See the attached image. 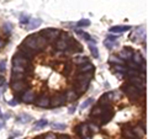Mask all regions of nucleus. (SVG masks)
<instances>
[{
    "label": "nucleus",
    "mask_w": 148,
    "mask_h": 139,
    "mask_svg": "<svg viewBox=\"0 0 148 139\" xmlns=\"http://www.w3.org/2000/svg\"><path fill=\"white\" fill-rule=\"evenodd\" d=\"M49 102H51V100L48 99V97L42 95L41 97H38V99L36 100V106H38V107H48Z\"/></svg>",
    "instance_id": "obj_10"
},
{
    "label": "nucleus",
    "mask_w": 148,
    "mask_h": 139,
    "mask_svg": "<svg viewBox=\"0 0 148 139\" xmlns=\"http://www.w3.org/2000/svg\"><path fill=\"white\" fill-rule=\"evenodd\" d=\"M130 61L133 62L135 64H137V65H140V67H141V64L143 63V57H142V55H141L140 53H137V52H136V53H133L132 58L130 59Z\"/></svg>",
    "instance_id": "obj_17"
},
{
    "label": "nucleus",
    "mask_w": 148,
    "mask_h": 139,
    "mask_svg": "<svg viewBox=\"0 0 148 139\" xmlns=\"http://www.w3.org/2000/svg\"><path fill=\"white\" fill-rule=\"evenodd\" d=\"M5 69H6V61L3 59V61H0V73H4Z\"/></svg>",
    "instance_id": "obj_30"
},
{
    "label": "nucleus",
    "mask_w": 148,
    "mask_h": 139,
    "mask_svg": "<svg viewBox=\"0 0 148 139\" xmlns=\"http://www.w3.org/2000/svg\"><path fill=\"white\" fill-rule=\"evenodd\" d=\"M131 27L130 26H114V27H110V32L111 33H122V32H126L128 31Z\"/></svg>",
    "instance_id": "obj_14"
},
{
    "label": "nucleus",
    "mask_w": 148,
    "mask_h": 139,
    "mask_svg": "<svg viewBox=\"0 0 148 139\" xmlns=\"http://www.w3.org/2000/svg\"><path fill=\"white\" fill-rule=\"evenodd\" d=\"M46 126H48V121L47 119H40V121H37L35 124H34V131H38V129H42L45 128Z\"/></svg>",
    "instance_id": "obj_16"
},
{
    "label": "nucleus",
    "mask_w": 148,
    "mask_h": 139,
    "mask_svg": "<svg viewBox=\"0 0 148 139\" xmlns=\"http://www.w3.org/2000/svg\"><path fill=\"white\" fill-rule=\"evenodd\" d=\"M94 99H92V97H89V99H88L86 101H85V102H83L82 105H80V110H84V108H86V107H89V106L92 104V102H94Z\"/></svg>",
    "instance_id": "obj_25"
},
{
    "label": "nucleus",
    "mask_w": 148,
    "mask_h": 139,
    "mask_svg": "<svg viewBox=\"0 0 148 139\" xmlns=\"http://www.w3.org/2000/svg\"><path fill=\"white\" fill-rule=\"evenodd\" d=\"M46 41L40 33H35V35H30L26 37V40L24 41V46L27 47L29 49H31L32 52L34 50H41L46 47Z\"/></svg>",
    "instance_id": "obj_1"
},
{
    "label": "nucleus",
    "mask_w": 148,
    "mask_h": 139,
    "mask_svg": "<svg viewBox=\"0 0 148 139\" xmlns=\"http://www.w3.org/2000/svg\"><path fill=\"white\" fill-rule=\"evenodd\" d=\"M75 32H77V33L79 35V36H82L83 38H84V40L86 41V42H89V41L91 40V37H90L89 35H88L86 32H83V31H80V30H78V31H75Z\"/></svg>",
    "instance_id": "obj_27"
},
{
    "label": "nucleus",
    "mask_w": 148,
    "mask_h": 139,
    "mask_svg": "<svg viewBox=\"0 0 148 139\" xmlns=\"http://www.w3.org/2000/svg\"><path fill=\"white\" fill-rule=\"evenodd\" d=\"M123 90H125V92H126V94L130 96V99H137V97H140V96L142 95V90L137 89L136 86H133V85H131V84L125 85Z\"/></svg>",
    "instance_id": "obj_5"
},
{
    "label": "nucleus",
    "mask_w": 148,
    "mask_h": 139,
    "mask_svg": "<svg viewBox=\"0 0 148 139\" xmlns=\"http://www.w3.org/2000/svg\"><path fill=\"white\" fill-rule=\"evenodd\" d=\"M25 81L24 80H17V81H14L12 82V89L15 90V91H21V90H24L25 89Z\"/></svg>",
    "instance_id": "obj_15"
},
{
    "label": "nucleus",
    "mask_w": 148,
    "mask_h": 139,
    "mask_svg": "<svg viewBox=\"0 0 148 139\" xmlns=\"http://www.w3.org/2000/svg\"><path fill=\"white\" fill-rule=\"evenodd\" d=\"M69 70H71V64H66V69H64V74H66V75H68L69 74Z\"/></svg>",
    "instance_id": "obj_34"
},
{
    "label": "nucleus",
    "mask_w": 148,
    "mask_h": 139,
    "mask_svg": "<svg viewBox=\"0 0 148 139\" xmlns=\"http://www.w3.org/2000/svg\"><path fill=\"white\" fill-rule=\"evenodd\" d=\"M89 49H90V52H91V55L94 58H98L99 57V49H98V47H96V42H95V40L92 41V38L89 41Z\"/></svg>",
    "instance_id": "obj_12"
},
{
    "label": "nucleus",
    "mask_w": 148,
    "mask_h": 139,
    "mask_svg": "<svg viewBox=\"0 0 148 139\" xmlns=\"http://www.w3.org/2000/svg\"><path fill=\"white\" fill-rule=\"evenodd\" d=\"M26 68H27V59L25 57H22L20 53L14 55V58H12V70H14V73L24 74L26 72Z\"/></svg>",
    "instance_id": "obj_2"
},
{
    "label": "nucleus",
    "mask_w": 148,
    "mask_h": 139,
    "mask_svg": "<svg viewBox=\"0 0 148 139\" xmlns=\"http://www.w3.org/2000/svg\"><path fill=\"white\" fill-rule=\"evenodd\" d=\"M52 128L53 129H57V131H63V129L67 128V126L64 123H53L52 124Z\"/></svg>",
    "instance_id": "obj_26"
},
{
    "label": "nucleus",
    "mask_w": 148,
    "mask_h": 139,
    "mask_svg": "<svg viewBox=\"0 0 148 139\" xmlns=\"http://www.w3.org/2000/svg\"><path fill=\"white\" fill-rule=\"evenodd\" d=\"M59 139H71V138H69L68 136H61V137H59Z\"/></svg>",
    "instance_id": "obj_36"
},
{
    "label": "nucleus",
    "mask_w": 148,
    "mask_h": 139,
    "mask_svg": "<svg viewBox=\"0 0 148 139\" xmlns=\"http://www.w3.org/2000/svg\"><path fill=\"white\" fill-rule=\"evenodd\" d=\"M41 24H42V20H41L40 17H36V18H31V20L29 21V24H27L25 26V29L27 31H31V30H35L37 29V27H40Z\"/></svg>",
    "instance_id": "obj_8"
},
{
    "label": "nucleus",
    "mask_w": 148,
    "mask_h": 139,
    "mask_svg": "<svg viewBox=\"0 0 148 139\" xmlns=\"http://www.w3.org/2000/svg\"><path fill=\"white\" fill-rule=\"evenodd\" d=\"M22 101L26 104H30L32 101H35V92L31 91V90L25 91V94L22 95Z\"/></svg>",
    "instance_id": "obj_13"
},
{
    "label": "nucleus",
    "mask_w": 148,
    "mask_h": 139,
    "mask_svg": "<svg viewBox=\"0 0 148 139\" xmlns=\"http://www.w3.org/2000/svg\"><path fill=\"white\" fill-rule=\"evenodd\" d=\"M74 63H77V64H86V63H89V59H88L86 57H75L74 58Z\"/></svg>",
    "instance_id": "obj_22"
},
{
    "label": "nucleus",
    "mask_w": 148,
    "mask_h": 139,
    "mask_svg": "<svg viewBox=\"0 0 148 139\" xmlns=\"http://www.w3.org/2000/svg\"><path fill=\"white\" fill-rule=\"evenodd\" d=\"M30 20H31L30 15H26V14H21V15H20V22L22 25H27Z\"/></svg>",
    "instance_id": "obj_21"
},
{
    "label": "nucleus",
    "mask_w": 148,
    "mask_h": 139,
    "mask_svg": "<svg viewBox=\"0 0 148 139\" xmlns=\"http://www.w3.org/2000/svg\"><path fill=\"white\" fill-rule=\"evenodd\" d=\"M43 139H57V137H56L53 133H48V134H46V136L43 137Z\"/></svg>",
    "instance_id": "obj_31"
},
{
    "label": "nucleus",
    "mask_w": 148,
    "mask_h": 139,
    "mask_svg": "<svg viewBox=\"0 0 148 139\" xmlns=\"http://www.w3.org/2000/svg\"><path fill=\"white\" fill-rule=\"evenodd\" d=\"M104 44H105V47L108 48V49H112L115 46H116V43H115V41H112V40H110V38H106L105 41H104Z\"/></svg>",
    "instance_id": "obj_20"
},
{
    "label": "nucleus",
    "mask_w": 148,
    "mask_h": 139,
    "mask_svg": "<svg viewBox=\"0 0 148 139\" xmlns=\"http://www.w3.org/2000/svg\"><path fill=\"white\" fill-rule=\"evenodd\" d=\"M66 101H67L66 100V95H64V94H58V95H56L52 100H51L49 105H52L53 107H59V106L64 105Z\"/></svg>",
    "instance_id": "obj_6"
},
{
    "label": "nucleus",
    "mask_w": 148,
    "mask_h": 139,
    "mask_svg": "<svg viewBox=\"0 0 148 139\" xmlns=\"http://www.w3.org/2000/svg\"><path fill=\"white\" fill-rule=\"evenodd\" d=\"M69 47V42H68V36L67 35H63L61 40H58L56 42V48L59 49V50H64Z\"/></svg>",
    "instance_id": "obj_7"
},
{
    "label": "nucleus",
    "mask_w": 148,
    "mask_h": 139,
    "mask_svg": "<svg viewBox=\"0 0 148 139\" xmlns=\"http://www.w3.org/2000/svg\"><path fill=\"white\" fill-rule=\"evenodd\" d=\"M5 78H4L3 75H0V86H3V85H5Z\"/></svg>",
    "instance_id": "obj_35"
},
{
    "label": "nucleus",
    "mask_w": 148,
    "mask_h": 139,
    "mask_svg": "<svg viewBox=\"0 0 148 139\" xmlns=\"http://www.w3.org/2000/svg\"><path fill=\"white\" fill-rule=\"evenodd\" d=\"M40 35L42 36L46 41L47 40L48 41H54L61 36V32H59V30H57V29H46L43 31H41Z\"/></svg>",
    "instance_id": "obj_4"
},
{
    "label": "nucleus",
    "mask_w": 148,
    "mask_h": 139,
    "mask_svg": "<svg viewBox=\"0 0 148 139\" xmlns=\"http://www.w3.org/2000/svg\"><path fill=\"white\" fill-rule=\"evenodd\" d=\"M92 78V73H86V74H82L78 78V81L75 84V89L78 92H84L86 90L88 85H89V82Z\"/></svg>",
    "instance_id": "obj_3"
},
{
    "label": "nucleus",
    "mask_w": 148,
    "mask_h": 139,
    "mask_svg": "<svg viewBox=\"0 0 148 139\" xmlns=\"http://www.w3.org/2000/svg\"><path fill=\"white\" fill-rule=\"evenodd\" d=\"M75 110H77V106H75V105H74V106H72V107L69 108V111H68V112H69V114H73L74 112H75Z\"/></svg>",
    "instance_id": "obj_33"
},
{
    "label": "nucleus",
    "mask_w": 148,
    "mask_h": 139,
    "mask_svg": "<svg viewBox=\"0 0 148 139\" xmlns=\"http://www.w3.org/2000/svg\"><path fill=\"white\" fill-rule=\"evenodd\" d=\"M78 27H88L90 26V20L89 18H83V20H80L79 22L77 24Z\"/></svg>",
    "instance_id": "obj_24"
},
{
    "label": "nucleus",
    "mask_w": 148,
    "mask_h": 139,
    "mask_svg": "<svg viewBox=\"0 0 148 139\" xmlns=\"http://www.w3.org/2000/svg\"><path fill=\"white\" fill-rule=\"evenodd\" d=\"M3 46H4V41H3V40H0V49L3 48Z\"/></svg>",
    "instance_id": "obj_37"
},
{
    "label": "nucleus",
    "mask_w": 148,
    "mask_h": 139,
    "mask_svg": "<svg viewBox=\"0 0 148 139\" xmlns=\"http://www.w3.org/2000/svg\"><path fill=\"white\" fill-rule=\"evenodd\" d=\"M75 99H78V95L74 91H68L67 92V95H66V100L67 101H73Z\"/></svg>",
    "instance_id": "obj_23"
},
{
    "label": "nucleus",
    "mask_w": 148,
    "mask_h": 139,
    "mask_svg": "<svg viewBox=\"0 0 148 139\" xmlns=\"http://www.w3.org/2000/svg\"><path fill=\"white\" fill-rule=\"evenodd\" d=\"M109 62L110 63H115V64H123V61L122 59H120V58H117V57H112V55H111L110 57V59H109Z\"/></svg>",
    "instance_id": "obj_29"
},
{
    "label": "nucleus",
    "mask_w": 148,
    "mask_h": 139,
    "mask_svg": "<svg viewBox=\"0 0 148 139\" xmlns=\"http://www.w3.org/2000/svg\"><path fill=\"white\" fill-rule=\"evenodd\" d=\"M9 106H17L18 105V101L17 100H11V101H9L8 102Z\"/></svg>",
    "instance_id": "obj_32"
},
{
    "label": "nucleus",
    "mask_w": 148,
    "mask_h": 139,
    "mask_svg": "<svg viewBox=\"0 0 148 139\" xmlns=\"http://www.w3.org/2000/svg\"><path fill=\"white\" fill-rule=\"evenodd\" d=\"M4 31L6 32V35H10V32L12 31V24L11 22H5V24H4Z\"/></svg>",
    "instance_id": "obj_28"
},
{
    "label": "nucleus",
    "mask_w": 148,
    "mask_h": 139,
    "mask_svg": "<svg viewBox=\"0 0 148 139\" xmlns=\"http://www.w3.org/2000/svg\"><path fill=\"white\" fill-rule=\"evenodd\" d=\"M94 65L92 64H90V63H86L85 65H83V67H80L79 68V72L82 73V74H86V73H92V70H94Z\"/></svg>",
    "instance_id": "obj_18"
},
{
    "label": "nucleus",
    "mask_w": 148,
    "mask_h": 139,
    "mask_svg": "<svg viewBox=\"0 0 148 139\" xmlns=\"http://www.w3.org/2000/svg\"><path fill=\"white\" fill-rule=\"evenodd\" d=\"M133 50L131 49V48H128V47H126V48H123L121 52H120V59L121 58H123L125 61H130V59L132 58V55H133Z\"/></svg>",
    "instance_id": "obj_9"
},
{
    "label": "nucleus",
    "mask_w": 148,
    "mask_h": 139,
    "mask_svg": "<svg viewBox=\"0 0 148 139\" xmlns=\"http://www.w3.org/2000/svg\"><path fill=\"white\" fill-rule=\"evenodd\" d=\"M4 126H5V124H4V122H0V129H1Z\"/></svg>",
    "instance_id": "obj_38"
},
{
    "label": "nucleus",
    "mask_w": 148,
    "mask_h": 139,
    "mask_svg": "<svg viewBox=\"0 0 148 139\" xmlns=\"http://www.w3.org/2000/svg\"><path fill=\"white\" fill-rule=\"evenodd\" d=\"M30 121H32V117L30 114H27V113H21V114H18L16 117V122L21 123V124H26V123H29Z\"/></svg>",
    "instance_id": "obj_11"
},
{
    "label": "nucleus",
    "mask_w": 148,
    "mask_h": 139,
    "mask_svg": "<svg viewBox=\"0 0 148 139\" xmlns=\"http://www.w3.org/2000/svg\"><path fill=\"white\" fill-rule=\"evenodd\" d=\"M9 117H10V116H9V114H6V116H3V118H4V119H8Z\"/></svg>",
    "instance_id": "obj_39"
},
{
    "label": "nucleus",
    "mask_w": 148,
    "mask_h": 139,
    "mask_svg": "<svg viewBox=\"0 0 148 139\" xmlns=\"http://www.w3.org/2000/svg\"><path fill=\"white\" fill-rule=\"evenodd\" d=\"M103 123L105 124V123H108L110 119H111V117H112V112L111 111H103Z\"/></svg>",
    "instance_id": "obj_19"
}]
</instances>
